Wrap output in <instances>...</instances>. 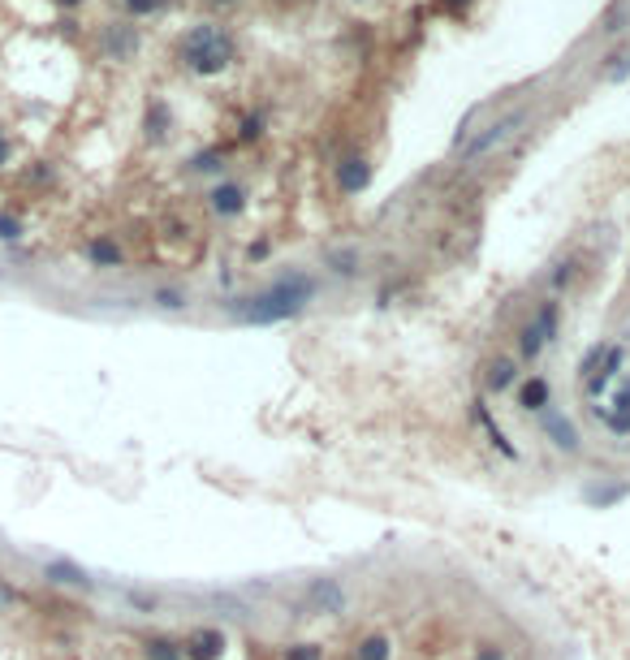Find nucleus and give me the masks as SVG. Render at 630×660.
I'll use <instances>...</instances> for the list:
<instances>
[{
    "label": "nucleus",
    "mask_w": 630,
    "mask_h": 660,
    "mask_svg": "<svg viewBox=\"0 0 630 660\" xmlns=\"http://www.w3.org/2000/svg\"><path fill=\"white\" fill-rule=\"evenodd\" d=\"M121 4L130 9L134 18H147V13H160V9H165L168 0H121Z\"/></svg>",
    "instance_id": "nucleus-17"
},
{
    "label": "nucleus",
    "mask_w": 630,
    "mask_h": 660,
    "mask_svg": "<svg viewBox=\"0 0 630 660\" xmlns=\"http://www.w3.org/2000/svg\"><path fill=\"white\" fill-rule=\"evenodd\" d=\"M221 652H225V634L221 630H195L186 639V656L191 660H216Z\"/></svg>",
    "instance_id": "nucleus-6"
},
{
    "label": "nucleus",
    "mask_w": 630,
    "mask_h": 660,
    "mask_svg": "<svg viewBox=\"0 0 630 660\" xmlns=\"http://www.w3.org/2000/svg\"><path fill=\"white\" fill-rule=\"evenodd\" d=\"M61 4H78V0H61Z\"/></svg>",
    "instance_id": "nucleus-27"
},
{
    "label": "nucleus",
    "mask_w": 630,
    "mask_h": 660,
    "mask_svg": "<svg viewBox=\"0 0 630 660\" xmlns=\"http://www.w3.org/2000/svg\"><path fill=\"white\" fill-rule=\"evenodd\" d=\"M359 660H389V639H385V634H371V639H363Z\"/></svg>",
    "instance_id": "nucleus-14"
},
{
    "label": "nucleus",
    "mask_w": 630,
    "mask_h": 660,
    "mask_svg": "<svg viewBox=\"0 0 630 660\" xmlns=\"http://www.w3.org/2000/svg\"><path fill=\"white\" fill-rule=\"evenodd\" d=\"M479 660H501V652H493V648H484V652H479Z\"/></svg>",
    "instance_id": "nucleus-25"
},
{
    "label": "nucleus",
    "mask_w": 630,
    "mask_h": 660,
    "mask_svg": "<svg viewBox=\"0 0 630 660\" xmlns=\"http://www.w3.org/2000/svg\"><path fill=\"white\" fill-rule=\"evenodd\" d=\"M104 52H108L113 61H130L134 52H138V31L126 27V22H113V27L104 31Z\"/></svg>",
    "instance_id": "nucleus-4"
},
{
    "label": "nucleus",
    "mask_w": 630,
    "mask_h": 660,
    "mask_svg": "<svg viewBox=\"0 0 630 660\" xmlns=\"http://www.w3.org/2000/svg\"><path fill=\"white\" fill-rule=\"evenodd\" d=\"M531 324H535V329H540V337L548 341V337L557 332V302H544V307H540V315H535Z\"/></svg>",
    "instance_id": "nucleus-13"
},
{
    "label": "nucleus",
    "mask_w": 630,
    "mask_h": 660,
    "mask_svg": "<svg viewBox=\"0 0 630 660\" xmlns=\"http://www.w3.org/2000/svg\"><path fill=\"white\" fill-rule=\"evenodd\" d=\"M9 160V143H4V134H0V165Z\"/></svg>",
    "instance_id": "nucleus-24"
},
{
    "label": "nucleus",
    "mask_w": 630,
    "mask_h": 660,
    "mask_svg": "<svg viewBox=\"0 0 630 660\" xmlns=\"http://www.w3.org/2000/svg\"><path fill=\"white\" fill-rule=\"evenodd\" d=\"M165 126H168V108L156 99L152 113H147V134H152V138H165Z\"/></svg>",
    "instance_id": "nucleus-15"
},
{
    "label": "nucleus",
    "mask_w": 630,
    "mask_h": 660,
    "mask_svg": "<svg viewBox=\"0 0 630 660\" xmlns=\"http://www.w3.org/2000/svg\"><path fill=\"white\" fill-rule=\"evenodd\" d=\"M212 207H216L221 216H237V212H242V190H237V186H216V190H212Z\"/></svg>",
    "instance_id": "nucleus-10"
},
{
    "label": "nucleus",
    "mask_w": 630,
    "mask_h": 660,
    "mask_svg": "<svg viewBox=\"0 0 630 660\" xmlns=\"http://www.w3.org/2000/svg\"><path fill=\"white\" fill-rule=\"evenodd\" d=\"M518 406H523V410H544V406H548V384H544L540 376L527 380V384H523V393H518Z\"/></svg>",
    "instance_id": "nucleus-11"
},
{
    "label": "nucleus",
    "mask_w": 630,
    "mask_h": 660,
    "mask_svg": "<svg viewBox=\"0 0 630 660\" xmlns=\"http://www.w3.org/2000/svg\"><path fill=\"white\" fill-rule=\"evenodd\" d=\"M337 182H341L346 195H354V190H363L367 182H371V165H367L363 156H350V160L337 165Z\"/></svg>",
    "instance_id": "nucleus-7"
},
{
    "label": "nucleus",
    "mask_w": 630,
    "mask_h": 660,
    "mask_svg": "<svg viewBox=\"0 0 630 660\" xmlns=\"http://www.w3.org/2000/svg\"><path fill=\"white\" fill-rule=\"evenodd\" d=\"M315 294V281L311 276H302L294 272L290 281H281L276 290H268L264 298H255V307H246L242 311V320H251V324H272V320H285V315H294L307 298Z\"/></svg>",
    "instance_id": "nucleus-2"
},
{
    "label": "nucleus",
    "mask_w": 630,
    "mask_h": 660,
    "mask_svg": "<svg viewBox=\"0 0 630 660\" xmlns=\"http://www.w3.org/2000/svg\"><path fill=\"white\" fill-rule=\"evenodd\" d=\"M91 260H96V264H117L121 251H117L113 242H91Z\"/></svg>",
    "instance_id": "nucleus-18"
},
{
    "label": "nucleus",
    "mask_w": 630,
    "mask_h": 660,
    "mask_svg": "<svg viewBox=\"0 0 630 660\" xmlns=\"http://www.w3.org/2000/svg\"><path fill=\"white\" fill-rule=\"evenodd\" d=\"M48 574H52V578H57V583H74V587H82V583H87V578H82V574H78V570H74V565H52V570H48Z\"/></svg>",
    "instance_id": "nucleus-19"
},
{
    "label": "nucleus",
    "mask_w": 630,
    "mask_h": 660,
    "mask_svg": "<svg viewBox=\"0 0 630 660\" xmlns=\"http://www.w3.org/2000/svg\"><path fill=\"white\" fill-rule=\"evenodd\" d=\"M350 264H354V255H337V272H354Z\"/></svg>",
    "instance_id": "nucleus-23"
},
{
    "label": "nucleus",
    "mask_w": 630,
    "mask_h": 660,
    "mask_svg": "<svg viewBox=\"0 0 630 660\" xmlns=\"http://www.w3.org/2000/svg\"><path fill=\"white\" fill-rule=\"evenodd\" d=\"M285 660H320V648L315 643H302V648H290Z\"/></svg>",
    "instance_id": "nucleus-22"
},
{
    "label": "nucleus",
    "mask_w": 630,
    "mask_h": 660,
    "mask_svg": "<svg viewBox=\"0 0 630 660\" xmlns=\"http://www.w3.org/2000/svg\"><path fill=\"white\" fill-rule=\"evenodd\" d=\"M518 346H523V354H527V359H540V350H544V337H540V329H535V324H527Z\"/></svg>",
    "instance_id": "nucleus-16"
},
{
    "label": "nucleus",
    "mask_w": 630,
    "mask_h": 660,
    "mask_svg": "<svg viewBox=\"0 0 630 660\" xmlns=\"http://www.w3.org/2000/svg\"><path fill=\"white\" fill-rule=\"evenodd\" d=\"M618 367H622V350H618V346H609V363H604V371H592V376H587V384H583V389H587V397H600V393H604V389L613 384Z\"/></svg>",
    "instance_id": "nucleus-9"
},
{
    "label": "nucleus",
    "mask_w": 630,
    "mask_h": 660,
    "mask_svg": "<svg viewBox=\"0 0 630 660\" xmlns=\"http://www.w3.org/2000/svg\"><path fill=\"white\" fill-rule=\"evenodd\" d=\"M0 237H4V242H13V237H22V225H18V216H9V212H0Z\"/></svg>",
    "instance_id": "nucleus-20"
},
{
    "label": "nucleus",
    "mask_w": 630,
    "mask_h": 660,
    "mask_svg": "<svg viewBox=\"0 0 630 660\" xmlns=\"http://www.w3.org/2000/svg\"><path fill=\"white\" fill-rule=\"evenodd\" d=\"M177 57L186 61V69L212 78V74H221V69L233 61V35L225 31V27L203 22V27H195V31H186V39L177 43Z\"/></svg>",
    "instance_id": "nucleus-1"
},
{
    "label": "nucleus",
    "mask_w": 630,
    "mask_h": 660,
    "mask_svg": "<svg viewBox=\"0 0 630 660\" xmlns=\"http://www.w3.org/2000/svg\"><path fill=\"white\" fill-rule=\"evenodd\" d=\"M484 380H488V389H493V393H505V389L514 384V363H509V359L488 363V376H484Z\"/></svg>",
    "instance_id": "nucleus-12"
},
{
    "label": "nucleus",
    "mask_w": 630,
    "mask_h": 660,
    "mask_svg": "<svg viewBox=\"0 0 630 660\" xmlns=\"http://www.w3.org/2000/svg\"><path fill=\"white\" fill-rule=\"evenodd\" d=\"M445 4H449V9H454V13H458V9H466V4H471V0H445Z\"/></svg>",
    "instance_id": "nucleus-26"
},
{
    "label": "nucleus",
    "mask_w": 630,
    "mask_h": 660,
    "mask_svg": "<svg viewBox=\"0 0 630 660\" xmlns=\"http://www.w3.org/2000/svg\"><path fill=\"white\" fill-rule=\"evenodd\" d=\"M544 431L553 436V445H557V449L579 454V428H574L570 419H562V415H544Z\"/></svg>",
    "instance_id": "nucleus-8"
},
{
    "label": "nucleus",
    "mask_w": 630,
    "mask_h": 660,
    "mask_svg": "<svg viewBox=\"0 0 630 660\" xmlns=\"http://www.w3.org/2000/svg\"><path fill=\"white\" fill-rule=\"evenodd\" d=\"M307 600H311L320 613H341V609H346V592H341L337 578H315L311 592H307Z\"/></svg>",
    "instance_id": "nucleus-5"
},
{
    "label": "nucleus",
    "mask_w": 630,
    "mask_h": 660,
    "mask_svg": "<svg viewBox=\"0 0 630 660\" xmlns=\"http://www.w3.org/2000/svg\"><path fill=\"white\" fill-rule=\"evenodd\" d=\"M523 117H527V108H514L509 117H501L497 126H488V130H484V134H479V138H475V143H471V147H466V156L475 160V156H484V151H493V147H501V143H505L509 134H514V130H518V126H523Z\"/></svg>",
    "instance_id": "nucleus-3"
},
{
    "label": "nucleus",
    "mask_w": 630,
    "mask_h": 660,
    "mask_svg": "<svg viewBox=\"0 0 630 660\" xmlns=\"http://www.w3.org/2000/svg\"><path fill=\"white\" fill-rule=\"evenodd\" d=\"M147 656H152V660H177V656H173V643H165V639L147 643Z\"/></svg>",
    "instance_id": "nucleus-21"
}]
</instances>
